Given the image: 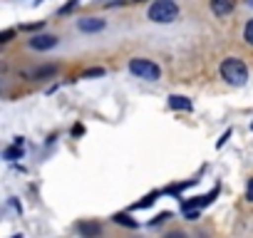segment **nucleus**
<instances>
[{"label": "nucleus", "instance_id": "obj_1", "mask_svg": "<svg viewBox=\"0 0 253 238\" xmlns=\"http://www.w3.org/2000/svg\"><path fill=\"white\" fill-rule=\"evenodd\" d=\"M221 75H223V79H226L228 84L241 87V84H246V79H248V67H246L243 60H238V57H226V60L221 62Z\"/></svg>", "mask_w": 253, "mask_h": 238}, {"label": "nucleus", "instance_id": "obj_2", "mask_svg": "<svg viewBox=\"0 0 253 238\" xmlns=\"http://www.w3.org/2000/svg\"><path fill=\"white\" fill-rule=\"evenodd\" d=\"M149 20L154 23H174L176 15H179V5L171 3V0H154L149 5Z\"/></svg>", "mask_w": 253, "mask_h": 238}, {"label": "nucleus", "instance_id": "obj_3", "mask_svg": "<svg viewBox=\"0 0 253 238\" xmlns=\"http://www.w3.org/2000/svg\"><path fill=\"white\" fill-rule=\"evenodd\" d=\"M129 72H132L134 77H139V79H149V82L159 79V75H162L159 65H154L152 60H142V57L129 60Z\"/></svg>", "mask_w": 253, "mask_h": 238}, {"label": "nucleus", "instance_id": "obj_4", "mask_svg": "<svg viewBox=\"0 0 253 238\" xmlns=\"http://www.w3.org/2000/svg\"><path fill=\"white\" fill-rule=\"evenodd\" d=\"M33 50H52L55 45H57V38L55 35H35V38H30V42H28Z\"/></svg>", "mask_w": 253, "mask_h": 238}, {"label": "nucleus", "instance_id": "obj_5", "mask_svg": "<svg viewBox=\"0 0 253 238\" xmlns=\"http://www.w3.org/2000/svg\"><path fill=\"white\" fill-rule=\"evenodd\" d=\"M77 28L82 33H99L104 28V20H99V18H82V20H77Z\"/></svg>", "mask_w": 253, "mask_h": 238}, {"label": "nucleus", "instance_id": "obj_6", "mask_svg": "<svg viewBox=\"0 0 253 238\" xmlns=\"http://www.w3.org/2000/svg\"><path fill=\"white\" fill-rule=\"evenodd\" d=\"M213 15H228L233 10V0H211Z\"/></svg>", "mask_w": 253, "mask_h": 238}, {"label": "nucleus", "instance_id": "obj_7", "mask_svg": "<svg viewBox=\"0 0 253 238\" xmlns=\"http://www.w3.org/2000/svg\"><path fill=\"white\" fill-rule=\"evenodd\" d=\"M169 107L171 109H181V112H191V102L186 99V97H169Z\"/></svg>", "mask_w": 253, "mask_h": 238}, {"label": "nucleus", "instance_id": "obj_8", "mask_svg": "<svg viewBox=\"0 0 253 238\" xmlns=\"http://www.w3.org/2000/svg\"><path fill=\"white\" fill-rule=\"evenodd\" d=\"M112 221H114V223H122V226H126V228H137V226H139L137 221H132L126 213H114V218H112Z\"/></svg>", "mask_w": 253, "mask_h": 238}, {"label": "nucleus", "instance_id": "obj_9", "mask_svg": "<svg viewBox=\"0 0 253 238\" xmlns=\"http://www.w3.org/2000/svg\"><path fill=\"white\" fill-rule=\"evenodd\" d=\"M20 157H23V147H20V144L3 152V159H8V161H15V159H20Z\"/></svg>", "mask_w": 253, "mask_h": 238}, {"label": "nucleus", "instance_id": "obj_10", "mask_svg": "<svg viewBox=\"0 0 253 238\" xmlns=\"http://www.w3.org/2000/svg\"><path fill=\"white\" fill-rule=\"evenodd\" d=\"M77 231L80 233H87V236H94V233H99V226H94V223H80Z\"/></svg>", "mask_w": 253, "mask_h": 238}, {"label": "nucleus", "instance_id": "obj_11", "mask_svg": "<svg viewBox=\"0 0 253 238\" xmlns=\"http://www.w3.org/2000/svg\"><path fill=\"white\" fill-rule=\"evenodd\" d=\"M243 38H246L248 45H253V18L248 20V25H246V30H243Z\"/></svg>", "mask_w": 253, "mask_h": 238}, {"label": "nucleus", "instance_id": "obj_12", "mask_svg": "<svg viewBox=\"0 0 253 238\" xmlns=\"http://www.w3.org/2000/svg\"><path fill=\"white\" fill-rule=\"evenodd\" d=\"M102 75H104V70H102V67H97V70H87L82 77H102Z\"/></svg>", "mask_w": 253, "mask_h": 238}, {"label": "nucleus", "instance_id": "obj_13", "mask_svg": "<svg viewBox=\"0 0 253 238\" xmlns=\"http://www.w3.org/2000/svg\"><path fill=\"white\" fill-rule=\"evenodd\" d=\"M246 198L253 201V179H248V189H246Z\"/></svg>", "mask_w": 253, "mask_h": 238}, {"label": "nucleus", "instance_id": "obj_14", "mask_svg": "<svg viewBox=\"0 0 253 238\" xmlns=\"http://www.w3.org/2000/svg\"><path fill=\"white\" fill-rule=\"evenodd\" d=\"M10 38H13V30H5V33H3V35H0V40H3V42H8V40H10Z\"/></svg>", "mask_w": 253, "mask_h": 238}, {"label": "nucleus", "instance_id": "obj_15", "mask_svg": "<svg viewBox=\"0 0 253 238\" xmlns=\"http://www.w3.org/2000/svg\"><path fill=\"white\" fill-rule=\"evenodd\" d=\"M248 5H251V8H253V0H248Z\"/></svg>", "mask_w": 253, "mask_h": 238}]
</instances>
